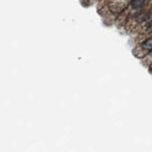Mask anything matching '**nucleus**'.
<instances>
[{
  "label": "nucleus",
  "instance_id": "nucleus-1",
  "mask_svg": "<svg viewBox=\"0 0 152 152\" xmlns=\"http://www.w3.org/2000/svg\"><path fill=\"white\" fill-rule=\"evenodd\" d=\"M142 48L145 52H151L152 51V37L146 39L145 42L142 43Z\"/></svg>",
  "mask_w": 152,
  "mask_h": 152
},
{
  "label": "nucleus",
  "instance_id": "nucleus-2",
  "mask_svg": "<svg viewBox=\"0 0 152 152\" xmlns=\"http://www.w3.org/2000/svg\"><path fill=\"white\" fill-rule=\"evenodd\" d=\"M145 0H134V1L131 3V5L134 9H137V8H140L142 5H145Z\"/></svg>",
  "mask_w": 152,
  "mask_h": 152
}]
</instances>
